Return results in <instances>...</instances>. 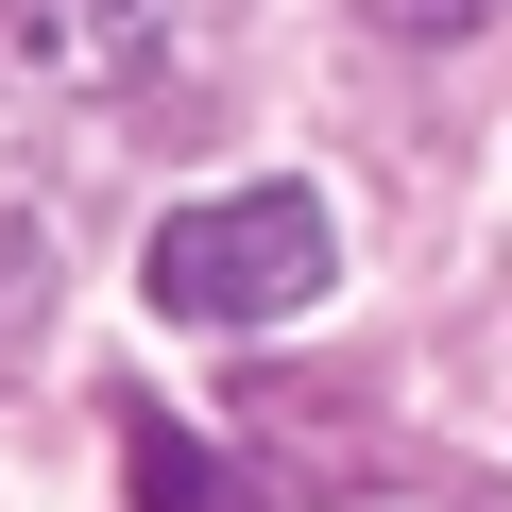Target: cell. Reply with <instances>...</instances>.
<instances>
[{"label": "cell", "instance_id": "obj_1", "mask_svg": "<svg viewBox=\"0 0 512 512\" xmlns=\"http://www.w3.org/2000/svg\"><path fill=\"white\" fill-rule=\"evenodd\" d=\"M325 188H205L154 222V308L171 325H291L325 291Z\"/></svg>", "mask_w": 512, "mask_h": 512}, {"label": "cell", "instance_id": "obj_2", "mask_svg": "<svg viewBox=\"0 0 512 512\" xmlns=\"http://www.w3.org/2000/svg\"><path fill=\"white\" fill-rule=\"evenodd\" d=\"M205 18H222V0H18V69H52V86H137V69H171Z\"/></svg>", "mask_w": 512, "mask_h": 512}, {"label": "cell", "instance_id": "obj_3", "mask_svg": "<svg viewBox=\"0 0 512 512\" xmlns=\"http://www.w3.org/2000/svg\"><path fill=\"white\" fill-rule=\"evenodd\" d=\"M120 478H137V512H256V478L171 410H120Z\"/></svg>", "mask_w": 512, "mask_h": 512}, {"label": "cell", "instance_id": "obj_4", "mask_svg": "<svg viewBox=\"0 0 512 512\" xmlns=\"http://www.w3.org/2000/svg\"><path fill=\"white\" fill-rule=\"evenodd\" d=\"M376 18H393V35H478L495 0H376Z\"/></svg>", "mask_w": 512, "mask_h": 512}]
</instances>
